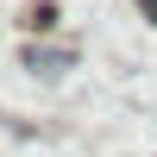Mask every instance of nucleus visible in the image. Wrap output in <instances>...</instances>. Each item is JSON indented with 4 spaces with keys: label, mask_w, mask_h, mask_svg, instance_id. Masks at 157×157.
Instances as JSON below:
<instances>
[{
    "label": "nucleus",
    "mask_w": 157,
    "mask_h": 157,
    "mask_svg": "<svg viewBox=\"0 0 157 157\" xmlns=\"http://www.w3.org/2000/svg\"><path fill=\"white\" fill-rule=\"evenodd\" d=\"M63 63H69V57H63V50H50V44H32V50H25V69H38V75H57Z\"/></svg>",
    "instance_id": "nucleus-1"
},
{
    "label": "nucleus",
    "mask_w": 157,
    "mask_h": 157,
    "mask_svg": "<svg viewBox=\"0 0 157 157\" xmlns=\"http://www.w3.org/2000/svg\"><path fill=\"white\" fill-rule=\"evenodd\" d=\"M138 6H145V13H151V19H157V0H138Z\"/></svg>",
    "instance_id": "nucleus-2"
}]
</instances>
